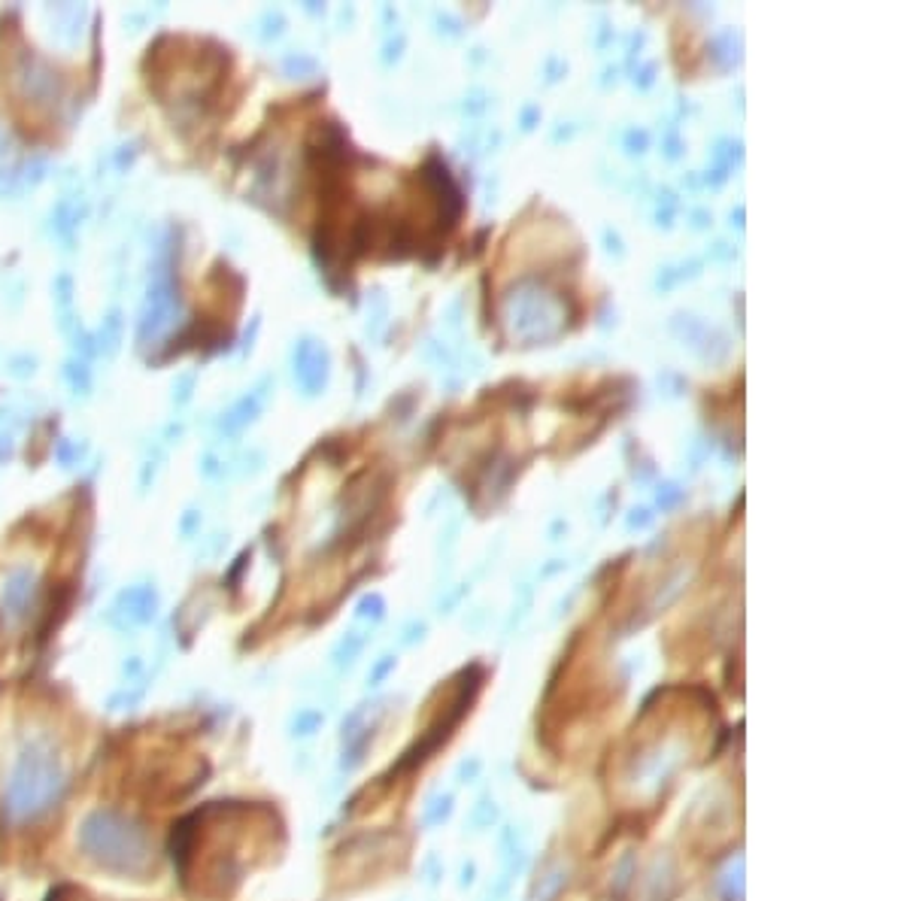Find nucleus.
Returning a JSON list of instances; mask_svg holds the SVG:
<instances>
[{"mask_svg": "<svg viewBox=\"0 0 910 901\" xmlns=\"http://www.w3.org/2000/svg\"><path fill=\"white\" fill-rule=\"evenodd\" d=\"M64 783L68 780H64V771H61V762H58L52 747L31 744L19 756L10 786H7V795H3L7 817L13 819V822L43 817L49 807L58 805V798L64 792Z\"/></svg>", "mask_w": 910, "mask_h": 901, "instance_id": "f257e3e1", "label": "nucleus"}, {"mask_svg": "<svg viewBox=\"0 0 910 901\" xmlns=\"http://www.w3.org/2000/svg\"><path fill=\"white\" fill-rule=\"evenodd\" d=\"M82 846L88 856L119 872H140L150 865V838L131 819L119 814H95L82 826Z\"/></svg>", "mask_w": 910, "mask_h": 901, "instance_id": "f03ea898", "label": "nucleus"}]
</instances>
